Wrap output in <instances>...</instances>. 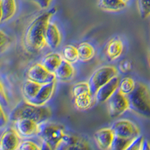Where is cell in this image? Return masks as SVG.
<instances>
[{
    "instance_id": "1",
    "label": "cell",
    "mask_w": 150,
    "mask_h": 150,
    "mask_svg": "<svg viewBox=\"0 0 150 150\" xmlns=\"http://www.w3.org/2000/svg\"><path fill=\"white\" fill-rule=\"evenodd\" d=\"M56 8L50 9L47 11L36 17L29 24L24 35L25 45L32 50L38 51L47 45L45 34L50 19L56 13Z\"/></svg>"
},
{
    "instance_id": "2",
    "label": "cell",
    "mask_w": 150,
    "mask_h": 150,
    "mask_svg": "<svg viewBox=\"0 0 150 150\" xmlns=\"http://www.w3.org/2000/svg\"><path fill=\"white\" fill-rule=\"evenodd\" d=\"M51 115V110L47 106L36 105L24 100L19 103L11 112L10 120L16 122L21 119H29L41 124L48 121Z\"/></svg>"
},
{
    "instance_id": "3",
    "label": "cell",
    "mask_w": 150,
    "mask_h": 150,
    "mask_svg": "<svg viewBox=\"0 0 150 150\" xmlns=\"http://www.w3.org/2000/svg\"><path fill=\"white\" fill-rule=\"evenodd\" d=\"M114 133V140L111 149L125 150L136 137L140 135V129L137 125L128 120L115 122L111 126Z\"/></svg>"
},
{
    "instance_id": "4",
    "label": "cell",
    "mask_w": 150,
    "mask_h": 150,
    "mask_svg": "<svg viewBox=\"0 0 150 150\" xmlns=\"http://www.w3.org/2000/svg\"><path fill=\"white\" fill-rule=\"evenodd\" d=\"M126 96L131 110L150 119V90L146 84L136 83L134 89Z\"/></svg>"
},
{
    "instance_id": "5",
    "label": "cell",
    "mask_w": 150,
    "mask_h": 150,
    "mask_svg": "<svg viewBox=\"0 0 150 150\" xmlns=\"http://www.w3.org/2000/svg\"><path fill=\"white\" fill-rule=\"evenodd\" d=\"M65 134V128L62 125L47 121L40 124L38 137H39L41 142L47 143L51 149H56Z\"/></svg>"
},
{
    "instance_id": "6",
    "label": "cell",
    "mask_w": 150,
    "mask_h": 150,
    "mask_svg": "<svg viewBox=\"0 0 150 150\" xmlns=\"http://www.w3.org/2000/svg\"><path fill=\"white\" fill-rule=\"evenodd\" d=\"M72 98L76 108L80 110H86L92 107L95 96L91 91L88 82L75 83L71 89Z\"/></svg>"
},
{
    "instance_id": "7",
    "label": "cell",
    "mask_w": 150,
    "mask_h": 150,
    "mask_svg": "<svg viewBox=\"0 0 150 150\" xmlns=\"http://www.w3.org/2000/svg\"><path fill=\"white\" fill-rule=\"evenodd\" d=\"M117 74V69L113 66H103L95 71L88 81L94 96L100 87L109 82Z\"/></svg>"
},
{
    "instance_id": "8",
    "label": "cell",
    "mask_w": 150,
    "mask_h": 150,
    "mask_svg": "<svg viewBox=\"0 0 150 150\" xmlns=\"http://www.w3.org/2000/svg\"><path fill=\"white\" fill-rule=\"evenodd\" d=\"M128 109L129 104L128 98L119 89L108 99V110L110 117H119Z\"/></svg>"
},
{
    "instance_id": "9",
    "label": "cell",
    "mask_w": 150,
    "mask_h": 150,
    "mask_svg": "<svg viewBox=\"0 0 150 150\" xmlns=\"http://www.w3.org/2000/svg\"><path fill=\"white\" fill-rule=\"evenodd\" d=\"M26 77L41 85L51 83L56 79L54 74L49 71L41 63L35 64L31 67L26 73Z\"/></svg>"
},
{
    "instance_id": "10",
    "label": "cell",
    "mask_w": 150,
    "mask_h": 150,
    "mask_svg": "<svg viewBox=\"0 0 150 150\" xmlns=\"http://www.w3.org/2000/svg\"><path fill=\"white\" fill-rule=\"evenodd\" d=\"M15 129L20 136L23 138H30L38 136L39 133L40 124L29 119H21L14 122Z\"/></svg>"
},
{
    "instance_id": "11",
    "label": "cell",
    "mask_w": 150,
    "mask_h": 150,
    "mask_svg": "<svg viewBox=\"0 0 150 150\" xmlns=\"http://www.w3.org/2000/svg\"><path fill=\"white\" fill-rule=\"evenodd\" d=\"M21 137L16 129L8 128L4 131L0 140V149L14 150L18 149L21 144Z\"/></svg>"
},
{
    "instance_id": "12",
    "label": "cell",
    "mask_w": 150,
    "mask_h": 150,
    "mask_svg": "<svg viewBox=\"0 0 150 150\" xmlns=\"http://www.w3.org/2000/svg\"><path fill=\"white\" fill-rule=\"evenodd\" d=\"M120 79L118 76L110 80L108 83L100 87L95 95L96 101L98 103L106 102L119 89Z\"/></svg>"
},
{
    "instance_id": "13",
    "label": "cell",
    "mask_w": 150,
    "mask_h": 150,
    "mask_svg": "<svg viewBox=\"0 0 150 150\" xmlns=\"http://www.w3.org/2000/svg\"><path fill=\"white\" fill-rule=\"evenodd\" d=\"M89 149L86 140L77 135L65 134L56 149Z\"/></svg>"
},
{
    "instance_id": "14",
    "label": "cell",
    "mask_w": 150,
    "mask_h": 150,
    "mask_svg": "<svg viewBox=\"0 0 150 150\" xmlns=\"http://www.w3.org/2000/svg\"><path fill=\"white\" fill-rule=\"evenodd\" d=\"M114 137V133L111 128L98 130L94 135L96 144L101 149H111Z\"/></svg>"
},
{
    "instance_id": "15",
    "label": "cell",
    "mask_w": 150,
    "mask_h": 150,
    "mask_svg": "<svg viewBox=\"0 0 150 150\" xmlns=\"http://www.w3.org/2000/svg\"><path fill=\"white\" fill-rule=\"evenodd\" d=\"M55 86H56L55 81L42 85L41 89L38 92L35 97L32 99L29 102L36 105H45L53 96L55 90Z\"/></svg>"
},
{
    "instance_id": "16",
    "label": "cell",
    "mask_w": 150,
    "mask_h": 150,
    "mask_svg": "<svg viewBox=\"0 0 150 150\" xmlns=\"http://www.w3.org/2000/svg\"><path fill=\"white\" fill-rule=\"evenodd\" d=\"M46 44L50 48L56 49L61 42V34L58 27L53 23L50 22L45 34Z\"/></svg>"
},
{
    "instance_id": "17",
    "label": "cell",
    "mask_w": 150,
    "mask_h": 150,
    "mask_svg": "<svg viewBox=\"0 0 150 150\" xmlns=\"http://www.w3.org/2000/svg\"><path fill=\"white\" fill-rule=\"evenodd\" d=\"M124 49V45L122 41L118 38L111 39L108 43L106 47V55L110 61L117 59L122 55Z\"/></svg>"
},
{
    "instance_id": "18",
    "label": "cell",
    "mask_w": 150,
    "mask_h": 150,
    "mask_svg": "<svg viewBox=\"0 0 150 150\" xmlns=\"http://www.w3.org/2000/svg\"><path fill=\"white\" fill-rule=\"evenodd\" d=\"M54 74L56 78L60 81H68L73 77L74 74V69L71 65V63L63 59L54 72Z\"/></svg>"
},
{
    "instance_id": "19",
    "label": "cell",
    "mask_w": 150,
    "mask_h": 150,
    "mask_svg": "<svg viewBox=\"0 0 150 150\" xmlns=\"http://www.w3.org/2000/svg\"><path fill=\"white\" fill-rule=\"evenodd\" d=\"M62 56L60 54L57 53H50L44 56L41 64L49 71L54 74L56 69L62 63Z\"/></svg>"
},
{
    "instance_id": "20",
    "label": "cell",
    "mask_w": 150,
    "mask_h": 150,
    "mask_svg": "<svg viewBox=\"0 0 150 150\" xmlns=\"http://www.w3.org/2000/svg\"><path fill=\"white\" fill-rule=\"evenodd\" d=\"M17 11L15 0H1V23L6 22L14 17Z\"/></svg>"
},
{
    "instance_id": "21",
    "label": "cell",
    "mask_w": 150,
    "mask_h": 150,
    "mask_svg": "<svg viewBox=\"0 0 150 150\" xmlns=\"http://www.w3.org/2000/svg\"><path fill=\"white\" fill-rule=\"evenodd\" d=\"M42 85L34 82L33 80H30L29 79L25 81L23 84L22 91L23 94L24 98L28 101H30L32 99L34 98L41 89Z\"/></svg>"
},
{
    "instance_id": "22",
    "label": "cell",
    "mask_w": 150,
    "mask_h": 150,
    "mask_svg": "<svg viewBox=\"0 0 150 150\" xmlns=\"http://www.w3.org/2000/svg\"><path fill=\"white\" fill-rule=\"evenodd\" d=\"M98 7L107 11H119L126 7L123 0H99Z\"/></svg>"
},
{
    "instance_id": "23",
    "label": "cell",
    "mask_w": 150,
    "mask_h": 150,
    "mask_svg": "<svg viewBox=\"0 0 150 150\" xmlns=\"http://www.w3.org/2000/svg\"><path fill=\"white\" fill-rule=\"evenodd\" d=\"M79 60L81 62H88L92 59L96 54V50L92 45L87 42H82L77 46Z\"/></svg>"
},
{
    "instance_id": "24",
    "label": "cell",
    "mask_w": 150,
    "mask_h": 150,
    "mask_svg": "<svg viewBox=\"0 0 150 150\" xmlns=\"http://www.w3.org/2000/svg\"><path fill=\"white\" fill-rule=\"evenodd\" d=\"M62 59L64 60L70 62V63H76L79 60V54L77 47H76L74 45H66L63 48V50H62Z\"/></svg>"
},
{
    "instance_id": "25",
    "label": "cell",
    "mask_w": 150,
    "mask_h": 150,
    "mask_svg": "<svg viewBox=\"0 0 150 150\" xmlns=\"http://www.w3.org/2000/svg\"><path fill=\"white\" fill-rule=\"evenodd\" d=\"M136 86V83L133 78L130 77H125L120 80L119 90L125 96H128L134 89Z\"/></svg>"
},
{
    "instance_id": "26",
    "label": "cell",
    "mask_w": 150,
    "mask_h": 150,
    "mask_svg": "<svg viewBox=\"0 0 150 150\" xmlns=\"http://www.w3.org/2000/svg\"><path fill=\"white\" fill-rule=\"evenodd\" d=\"M138 8L141 18L146 19L150 16V0H138Z\"/></svg>"
},
{
    "instance_id": "27",
    "label": "cell",
    "mask_w": 150,
    "mask_h": 150,
    "mask_svg": "<svg viewBox=\"0 0 150 150\" xmlns=\"http://www.w3.org/2000/svg\"><path fill=\"white\" fill-rule=\"evenodd\" d=\"M18 149L21 150H38L41 149V147L35 142L29 140H22L19 146Z\"/></svg>"
},
{
    "instance_id": "28",
    "label": "cell",
    "mask_w": 150,
    "mask_h": 150,
    "mask_svg": "<svg viewBox=\"0 0 150 150\" xmlns=\"http://www.w3.org/2000/svg\"><path fill=\"white\" fill-rule=\"evenodd\" d=\"M144 140H145V139L143 138V137L141 136V135H140V136L136 137L133 141L131 142V143L128 146L127 149L128 150H131V149L142 150L143 143H144Z\"/></svg>"
},
{
    "instance_id": "29",
    "label": "cell",
    "mask_w": 150,
    "mask_h": 150,
    "mask_svg": "<svg viewBox=\"0 0 150 150\" xmlns=\"http://www.w3.org/2000/svg\"><path fill=\"white\" fill-rule=\"evenodd\" d=\"M132 69V65L130 61L127 59H123L119 64V70L122 74H126Z\"/></svg>"
},
{
    "instance_id": "30",
    "label": "cell",
    "mask_w": 150,
    "mask_h": 150,
    "mask_svg": "<svg viewBox=\"0 0 150 150\" xmlns=\"http://www.w3.org/2000/svg\"><path fill=\"white\" fill-rule=\"evenodd\" d=\"M1 52L3 53L5 50L7 49L11 44L10 38L2 30H1Z\"/></svg>"
},
{
    "instance_id": "31",
    "label": "cell",
    "mask_w": 150,
    "mask_h": 150,
    "mask_svg": "<svg viewBox=\"0 0 150 150\" xmlns=\"http://www.w3.org/2000/svg\"><path fill=\"white\" fill-rule=\"evenodd\" d=\"M31 1H33L34 3H35L38 6H39L42 9L47 8L52 2V0H31Z\"/></svg>"
},
{
    "instance_id": "32",
    "label": "cell",
    "mask_w": 150,
    "mask_h": 150,
    "mask_svg": "<svg viewBox=\"0 0 150 150\" xmlns=\"http://www.w3.org/2000/svg\"><path fill=\"white\" fill-rule=\"evenodd\" d=\"M7 116L5 115L2 108H1V111H0V124H1V127H3L7 123Z\"/></svg>"
},
{
    "instance_id": "33",
    "label": "cell",
    "mask_w": 150,
    "mask_h": 150,
    "mask_svg": "<svg viewBox=\"0 0 150 150\" xmlns=\"http://www.w3.org/2000/svg\"><path fill=\"white\" fill-rule=\"evenodd\" d=\"M150 149V144L147 140H144V143H143V148H142V150H147Z\"/></svg>"
},
{
    "instance_id": "34",
    "label": "cell",
    "mask_w": 150,
    "mask_h": 150,
    "mask_svg": "<svg viewBox=\"0 0 150 150\" xmlns=\"http://www.w3.org/2000/svg\"><path fill=\"white\" fill-rule=\"evenodd\" d=\"M123 1H124V2H127L128 1H129V0H123Z\"/></svg>"
},
{
    "instance_id": "35",
    "label": "cell",
    "mask_w": 150,
    "mask_h": 150,
    "mask_svg": "<svg viewBox=\"0 0 150 150\" xmlns=\"http://www.w3.org/2000/svg\"><path fill=\"white\" fill-rule=\"evenodd\" d=\"M149 61H150V53H149Z\"/></svg>"
}]
</instances>
